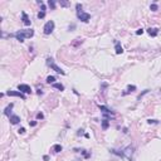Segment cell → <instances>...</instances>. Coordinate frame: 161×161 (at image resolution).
I'll use <instances>...</instances> for the list:
<instances>
[{
  "instance_id": "obj_1",
  "label": "cell",
  "mask_w": 161,
  "mask_h": 161,
  "mask_svg": "<svg viewBox=\"0 0 161 161\" xmlns=\"http://www.w3.org/2000/svg\"><path fill=\"white\" fill-rule=\"evenodd\" d=\"M13 35L19 40L20 43H22V42H24L25 38H32L34 35V30L33 29H20L15 34H13Z\"/></svg>"
},
{
  "instance_id": "obj_2",
  "label": "cell",
  "mask_w": 161,
  "mask_h": 161,
  "mask_svg": "<svg viewBox=\"0 0 161 161\" xmlns=\"http://www.w3.org/2000/svg\"><path fill=\"white\" fill-rule=\"evenodd\" d=\"M77 18L80 20V22H83V23H87L89 22V19H91V15L86 11L82 10V4H77Z\"/></svg>"
},
{
  "instance_id": "obj_3",
  "label": "cell",
  "mask_w": 161,
  "mask_h": 161,
  "mask_svg": "<svg viewBox=\"0 0 161 161\" xmlns=\"http://www.w3.org/2000/svg\"><path fill=\"white\" fill-rule=\"evenodd\" d=\"M47 64H48V66H49V67H50L53 71H55L57 73H60V74H66V73H64V71H63L62 68H59V67H58V66H57L54 62H53V59H52V58H48V59H47Z\"/></svg>"
},
{
  "instance_id": "obj_4",
  "label": "cell",
  "mask_w": 161,
  "mask_h": 161,
  "mask_svg": "<svg viewBox=\"0 0 161 161\" xmlns=\"http://www.w3.org/2000/svg\"><path fill=\"white\" fill-rule=\"evenodd\" d=\"M53 30H54V22L53 20H49V22H47L45 23V25H44V34H50V33H53Z\"/></svg>"
},
{
  "instance_id": "obj_5",
  "label": "cell",
  "mask_w": 161,
  "mask_h": 161,
  "mask_svg": "<svg viewBox=\"0 0 161 161\" xmlns=\"http://www.w3.org/2000/svg\"><path fill=\"white\" fill-rule=\"evenodd\" d=\"M18 89L22 92V93H24V94L32 93V88H30L28 84H19V86H18Z\"/></svg>"
},
{
  "instance_id": "obj_6",
  "label": "cell",
  "mask_w": 161,
  "mask_h": 161,
  "mask_svg": "<svg viewBox=\"0 0 161 161\" xmlns=\"http://www.w3.org/2000/svg\"><path fill=\"white\" fill-rule=\"evenodd\" d=\"M6 94L8 96H13V97H20L22 99H25V94L22 93L20 91H8Z\"/></svg>"
},
{
  "instance_id": "obj_7",
  "label": "cell",
  "mask_w": 161,
  "mask_h": 161,
  "mask_svg": "<svg viewBox=\"0 0 161 161\" xmlns=\"http://www.w3.org/2000/svg\"><path fill=\"white\" fill-rule=\"evenodd\" d=\"M39 4L42 5V10L38 13V18H39V19H43V18L45 16V6H44V4H43L42 1H39Z\"/></svg>"
},
{
  "instance_id": "obj_8",
  "label": "cell",
  "mask_w": 161,
  "mask_h": 161,
  "mask_svg": "<svg viewBox=\"0 0 161 161\" xmlns=\"http://www.w3.org/2000/svg\"><path fill=\"white\" fill-rule=\"evenodd\" d=\"M115 50H116V53L117 54H121V53H123V48L121 47V44H120V42H115Z\"/></svg>"
},
{
  "instance_id": "obj_9",
  "label": "cell",
  "mask_w": 161,
  "mask_h": 161,
  "mask_svg": "<svg viewBox=\"0 0 161 161\" xmlns=\"http://www.w3.org/2000/svg\"><path fill=\"white\" fill-rule=\"evenodd\" d=\"M22 20H23V23H24L25 25H30V20H29V18H28V15H27L25 11L22 13Z\"/></svg>"
},
{
  "instance_id": "obj_10",
  "label": "cell",
  "mask_w": 161,
  "mask_h": 161,
  "mask_svg": "<svg viewBox=\"0 0 161 161\" xmlns=\"http://www.w3.org/2000/svg\"><path fill=\"white\" fill-rule=\"evenodd\" d=\"M19 121H20L19 116H16V115H11V116H10V123H11V125L19 123Z\"/></svg>"
},
{
  "instance_id": "obj_11",
  "label": "cell",
  "mask_w": 161,
  "mask_h": 161,
  "mask_svg": "<svg viewBox=\"0 0 161 161\" xmlns=\"http://www.w3.org/2000/svg\"><path fill=\"white\" fill-rule=\"evenodd\" d=\"M147 33H149L150 37H156L157 33H159V30H157L156 28H149V29H147Z\"/></svg>"
},
{
  "instance_id": "obj_12",
  "label": "cell",
  "mask_w": 161,
  "mask_h": 161,
  "mask_svg": "<svg viewBox=\"0 0 161 161\" xmlns=\"http://www.w3.org/2000/svg\"><path fill=\"white\" fill-rule=\"evenodd\" d=\"M13 106H14V105L10 103V105L5 108V111H4V115H5V116H10V112H11V110H13Z\"/></svg>"
},
{
  "instance_id": "obj_13",
  "label": "cell",
  "mask_w": 161,
  "mask_h": 161,
  "mask_svg": "<svg viewBox=\"0 0 161 161\" xmlns=\"http://www.w3.org/2000/svg\"><path fill=\"white\" fill-rule=\"evenodd\" d=\"M53 87L55 89H59V91H64V86L62 83H53Z\"/></svg>"
},
{
  "instance_id": "obj_14",
  "label": "cell",
  "mask_w": 161,
  "mask_h": 161,
  "mask_svg": "<svg viewBox=\"0 0 161 161\" xmlns=\"http://www.w3.org/2000/svg\"><path fill=\"white\" fill-rule=\"evenodd\" d=\"M99 110L102 111L103 113H106V115H111L112 112H111V110H108L107 107H105V106H99Z\"/></svg>"
},
{
  "instance_id": "obj_15",
  "label": "cell",
  "mask_w": 161,
  "mask_h": 161,
  "mask_svg": "<svg viewBox=\"0 0 161 161\" xmlns=\"http://www.w3.org/2000/svg\"><path fill=\"white\" fill-rule=\"evenodd\" d=\"M108 126H110L108 120H107V118H105V120L102 121V128H103V130H107V128H108Z\"/></svg>"
},
{
  "instance_id": "obj_16",
  "label": "cell",
  "mask_w": 161,
  "mask_h": 161,
  "mask_svg": "<svg viewBox=\"0 0 161 161\" xmlns=\"http://www.w3.org/2000/svg\"><path fill=\"white\" fill-rule=\"evenodd\" d=\"M47 83H49V84H50V83H52V84L55 83V77H54V76H49V77H47Z\"/></svg>"
},
{
  "instance_id": "obj_17",
  "label": "cell",
  "mask_w": 161,
  "mask_h": 161,
  "mask_svg": "<svg viewBox=\"0 0 161 161\" xmlns=\"http://www.w3.org/2000/svg\"><path fill=\"white\" fill-rule=\"evenodd\" d=\"M135 91H136V87H135V86H128V87H127V91L123 92V94H127V93H130V92H135Z\"/></svg>"
},
{
  "instance_id": "obj_18",
  "label": "cell",
  "mask_w": 161,
  "mask_h": 161,
  "mask_svg": "<svg viewBox=\"0 0 161 161\" xmlns=\"http://www.w3.org/2000/svg\"><path fill=\"white\" fill-rule=\"evenodd\" d=\"M53 151L54 152H60V151H62V146H60V145H54L53 146Z\"/></svg>"
},
{
  "instance_id": "obj_19",
  "label": "cell",
  "mask_w": 161,
  "mask_h": 161,
  "mask_svg": "<svg viewBox=\"0 0 161 161\" xmlns=\"http://www.w3.org/2000/svg\"><path fill=\"white\" fill-rule=\"evenodd\" d=\"M48 5L50 6V9H55V3L53 1V0H49V1H48Z\"/></svg>"
},
{
  "instance_id": "obj_20",
  "label": "cell",
  "mask_w": 161,
  "mask_h": 161,
  "mask_svg": "<svg viewBox=\"0 0 161 161\" xmlns=\"http://www.w3.org/2000/svg\"><path fill=\"white\" fill-rule=\"evenodd\" d=\"M150 9H151L152 11H156V10H157V5H156V4H151Z\"/></svg>"
},
{
  "instance_id": "obj_21",
  "label": "cell",
  "mask_w": 161,
  "mask_h": 161,
  "mask_svg": "<svg viewBox=\"0 0 161 161\" xmlns=\"http://www.w3.org/2000/svg\"><path fill=\"white\" fill-rule=\"evenodd\" d=\"M37 118H38V120H43V118H44V115H43V113H40V112H39V113H38V115H37Z\"/></svg>"
},
{
  "instance_id": "obj_22",
  "label": "cell",
  "mask_w": 161,
  "mask_h": 161,
  "mask_svg": "<svg viewBox=\"0 0 161 161\" xmlns=\"http://www.w3.org/2000/svg\"><path fill=\"white\" fill-rule=\"evenodd\" d=\"M18 132H19V133H22V135H23V133H25V128H24V127H20V128H19V130H18Z\"/></svg>"
},
{
  "instance_id": "obj_23",
  "label": "cell",
  "mask_w": 161,
  "mask_h": 161,
  "mask_svg": "<svg viewBox=\"0 0 161 161\" xmlns=\"http://www.w3.org/2000/svg\"><path fill=\"white\" fill-rule=\"evenodd\" d=\"M60 5H62V6H68L69 3L68 1H60Z\"/></svg>"
},
{
  "instance_id": "obj_24",
  "label": "cell",
  "mask_w": 161,
  "mask_h": 161,
  "mask_svg": "<svg viewBox=\"0 0 161 161\" xmlns=\"http://www.w3.org/2000/svg\"><path fill=\"white\" fill-rule=\"evenodd\" d=\"M147 122H149V123L151 125V123H157V121H156V120H149Z\"/></svg>"
},
{
  "instance_id": "obj_25",
  "label": "cell",
  "mask_w": 161,
  "mask_h": 161,
  "mask_svg": "<svg viewBox=\"0 0 161 161\" xmlns=\"http://www.w3.org/2000/svg\"><path fill=\"white\" fill-rule=\"evenodd\" d=\"M142 33H144V29H138V30L136 32V34H137V35H140V34H142Z\"/></svg>"
},
{
  "instance_id": "obj_26",
  "label": "cell",
  "mask_w": 161,
  "mask_h": 161,
  "mask_svg": "<svg viewBox=\"0 0 161 161\" xmlns=\"http://www.w3.org/2000/svg\"><path fill=\"white\" fill-rule=\"evenodd\" d=\"M30 126H37V122H35V121H32V122H30Z\"/></svg>"
}]
</instances>
